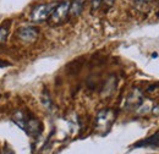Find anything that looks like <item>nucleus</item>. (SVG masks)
Returning a JSON list of instances; mask_svg holds the SVG:
<instances>
[{"label":"nucleus","mask_w":159,"mask_h":154,"mask_svg":"<svg viewBox=\"0 0 159 154\" xmlns=\"http://www.w3.org/2000/svg\"><path fill=\"white\" fill-rule=\"evenodd\" d=\"M70 5H71V1L69 0H64L60 4H57L50 17L48 19L49 23L52 26H59L66 22L70 16Z\"/></svg>","instance_id":"f257e3e1"},{"label":"nucleus","mask_w":159,"mask_h":154,"mask_svg":"<svg viewBox=\"0 0 159 154\" xmlns=\"http://www.w3.org/2000/svg\"><path fill=\"white\" fill-rule=\"evenodd\" d=\"M57 4H53V2H49V4H40L37 5L32 11H31V16L30 19L33 23H40V22H44L50 17L54 7H55Z\"/></svg>","instance_id":"f03ea898"},{"label":"nucleus","mask_w":159,"mask_h":154,"mask_svg":"<svg viewBox=\"0 0 159 154\" xmlns=\"http://www.w3.org/2000/svg\"><path fill=\"white\" fill-rule=\"evenodd\" d=\"M17 37L22 42L26 43H32L34 42L38 37V28L32 27V26H26V27H21L17 31Z\"/></svg>","instance_id":"7ed1b4c3"},{"label":"nucleus","mask_w":159,"mask_h":154,"mask_svg":"<svg viewBox=\"0 0 159 154\" xmlns=\"http://www.w3.org/2000/svg\"><path fill=\"white\" fill-rule=\"evenodd\" d=\"M111 121H113V116H111V111L110 110L100 111L98 116H97V120H96L98 127H109Z\"/></svg>","instance_id":"20e7f679"},{"label":"nucleus","mask_w":159,"mask_h":154,"mask_svg":"<svg viewBox=\"0 0 159 154\" xmlns=\"http://www.w3.org/2000/svg\"><path fill=\"white\" fill-rule=\"evenodd\" d=\"M87 0H74L70 5V16L71 19H75L81 15V12L83 11V7H84V4H86Z\"/></svg>","instance_id":"39448f33"},{"label":"nucleus","mask_w":159,"mask_h":154,"mask_svg":"<svg viewBox=\"0 0 159 154\" xmlns=\"http://www.w3.org/2000/svg\"><path fill=\"white\" fill-rule=\"evenodd\" d=\"M142 102V97L139 91H134L130 97L127 98V102H126V105L130 106V108H137Z\"/></svg>","instance_id":"423d86ee"},{"label":"nucleus","mask_w":159,"mask_h":154,"mask_svg":"<svg viewBox=\"0 0 159 154\" xmlns=\"http://www.w3.org/2000/svg\"><path fill=\"white\" fill-rule=\"evenodd\" d=\"M143 146H159V134L135 144V147H143Z\"/></svg>","instance_id":"0eeeda50"},{"label":"nucleus","mask_w":159,"mask_h":154,"mask_svg":"<svg viewBox=\"0 0 159 154\" xmlns=\"http://www.w3.org/2000/svg\"><path fill=\"white\" fill-rule=\"evenodd\" d=\"M9 33H10V21L0 25V44L6 42Z\"/></svg>","instance_id":"6e6552de"},{"label":"nucleus","mask_w":159,"mask_h":154,"mask_svg":"<svg viewBox=\"0 0 159 154\" xmlns=\"http://www.w3.org/2000/svg\"><path fill=\"white\" fill-rule=\"evenodd\" d=\"M104 0H91V9L92 11H98L102 5H103Z\"/></svg>","instance_id":"1a4fd4ad"},{"label":"nucleus","mask_w":159,"mask_h":154,"mask_svg":"<svg viewBox=\"0 0 159 154\" xmlns=\"http://www.w3.org/2000/svg\"><path fill=\"white\" fill-rule=\"evenodd\" d=\"M153 114H156V115H159V105L154 108V110H153Z\"/></svg>","instance_id":"9d476101"},{"label":"nucleus","mask_w":159,"mask_h":154,"mask_svg":"<svg viewBox=\"0 0 159 154\" xmlns=\"http://www.w3.org/2000/svg\"><path fill=\"white\" fill-rule=\"evenodd\" d=\"M4 66H9V64H7V62H4V61L0 60V67H4Z\"/></svg>","instance_id":"9b49d317"},{"label":"nucleus","mask_w":159,"mask_h":154,"mask_svg":"<svg viewBox=\"0 0 159 154\" xmlns=\"http://www.w3.org/2000/svg\"><path fill=\"white\" fill-rule=\"evenodd\" d=\"M2 154H14V153H12V152H11L10 149H5V151H4V153H2Z\"/></svg>","instance_id":"f8f14e48"},{"label":"nucleus","mask_w":159,"mask_h":154,"mask_svg":"<svg viewBox=\"0 0 159 154\" xmlns=\"http://www.w3.org/2000/svg\"><path fill=\"white\" fill-rule=\"evenodd\" d=\"M141 1H149V0H141Z\"/></svg>","instance_id":"ddd939ff"},{"label":"nucleus","mask_w":159,"mask_h":154,"mask_svg":"<svg viewBox=\"0 0 159 154\" xmlns=\"http://www.w3.org/2000/svg\"><path fill=\"white\" fill-rule=\"evenodd\" d=\"M158 16H159V12H158Z\"/></svg>","instance_id":"4468645a"}]
</instances>
